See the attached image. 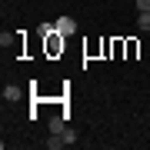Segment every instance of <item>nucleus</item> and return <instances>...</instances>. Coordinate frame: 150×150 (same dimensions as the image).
I'll return each instance as SVG.
<instances>
[{
  "mask_svg": "<svg viewBox=\"0 0 150 150\" xmlns=\"http://www.w3.org/2000/svg\"><path fill=\"white\" fill-rule=\"evenodd\" d=\"M54 27H57L60 37H70V33H77V20H74V17H57Z\"/></svg>",
  "mask_w": 150,
  "mask_h": 150,
  "instance_id": "f257e3e1",
  "label": "nucleus"
},
{
  "mask_svg": "<svg viewBox=\"0 0 150 150\" xmlns=\"http://www.w3.org/2000/svg\"><path fill=\"white\" fill-rule=\"evenodd\" d=\"M67 130V117L60 113V117H50V134H64Z\"/></svg>",
  "mask_w": 150,
  "mask_h": 150,
  "instance_id": "f03ea898",
  "label": "nucleus"
},
{
  "mask_svg": "<svg viewBox=\"0 0 150 150\" xmlns=\"http://www.w3.org/2000/svg\"><path fill=\"white\" fill-rule=\"evenodd\" d=\"M4 100H20V87L7 83V87H4Z\"/></svg>",
  "mask_w": 150,
  "mask_h": 150,
  "instance_id": "7ed1b4c3",
  "label": "nucleus"
},
{
  "mask_svg": "<svg viewBox=\"0 0 150 150\" xmlns=\"http://www.w3.org/2000/svg\"><path fill=\"white\" fill-rule=\"evenodd\" d=\"M37 33H40V37H50V33H57V27H54V23H40Z\"/></svg>",
  "mask_w": 150,
  "mask_h": 150,
  "instance_id": "20e7f679",
  "label": "nucleus"
},
{
  "mask_svg": "<svg viewBox=\"0 0 150 150\" xmlns=\"http://www.w3.org/2000/svg\"><path fill=\"white\" fill-rule=\"evenodd\" d=\"M137 10L140 13H150V0H137Z\"/></svg>",
  "mask_w": 150,
  "mask_h": 150,
  "instance_id": "39448f33",
  "label": "nucleus"
},
{
  "mask_svg": "<svg viewBox=\"0 0 150 150\" xmlns=\"http://www.w3.org/2000/svg\"><path fill=\"white\" fill-rule=\"evenodd\" d=\"M140 30H150V13H140Z\"/></svg>",
  "mask_w": 150,
  "mask_h": 150,
  "instance_id": "423d86ee",
  "label": "nucleus"
}]
</instances>
